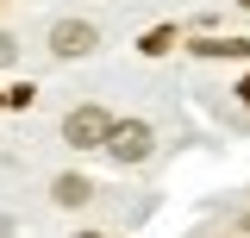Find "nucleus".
Instances as JSON below:
<instances>
[{"mask_svg": "<svg viewBox=\"0 0 250 238\" xmlns=\"http://www.w3.org/2000/svg\"><path fill=\"white\" fill-rule=\"evenodd\" d=\"M238 100H250V75H244V88H238Z\"/></svg>", "mask_w": 250, "mask_h": 238, "instance_id": "obj_8", "label": "nucleus"}, {"mask_svg": "<svg viewBox=\"0 0 250 238\" xmlns=\"http://www.w3.org/2000/svg\"><path fill=\"white\" fill-rule=\"evenodd\" d=\"M238 6H250V0H238Z\"/></svg>", "mask_w": 250, "mask_h": 238, "instance_id": "obj_10", "label": "nucleus"}, {"mask_svg": "<svg viewBox=\"0 0 250 238\" xmlns=\"http://www.w3.org/2000/svg\"><path fill=\"white\" fill-rule=\"evenodd\" d=\"M194 50H200V57H250V44H244V38H225V44H219V38H200Z\"/></svg>", "mask_w": 250, "mask_h": 238, "instance_id": "obj_5", "label": "nucleus"}, {"mask_svg": "<svg viewBox=\"0 0 250 238\" xmlns=\"http://www.w3.org/2000/svg\"><path fill=\"white\" fill-rule=\"evenodd\" d=\"M50 194H57L62 207H82V201H94V188H88V176H57V188H50Z\"/></svg>", "mask_w": 250, "mask_h": 238, "instance_id": "obj_4", "label": "nucleus"}, {"mask_svg": "<svg viewBox=\"0 0 250 238\" xmlns=\"http://www.w3.org/2000/svg\"><path fill=\"white\" fill-rule=\"evenodd\" d=\"M106 157H119V163H144L150 157V125L144 119H113V132H106Z\"/></svg>", "mask_w": 250, "mask_h": 238, "instance_id": "obj_1", "label": "nucleus"}, {"mask_svg": "<svg viewBox=\"0 0 250 238\" xmlns=\"http://www.w3.org/2000/svg\"><path fill=\"white\" fill-rule=\"evenodd\" d=\"M75 238H100V232H75Z\"/></svg>", "mask_w": 250, "mask_h": 238, "instance_id": "obj_9", "label": "nucleus"}, {"mask_svg": "<svg viewBox=\"0 0 250 238\" xmlns=\"http://www.w3.org/2000/svg\"><path fill=\"white\" fill-rule=\"evenodd\" d=\"M6 63H13V38L0 31V69H6Z\"/></svg>", "mask_w": 250, "mask_h": 238, "instance_id": "obj_7", "label": "nucleus"}, {"mask_svg": "<svg viewBox=\"0 0 250 238\" xmlns=\"http://www.w3.org/2000/svg\"><path fill=\"white\" fill-rule=\"evenodd\" d=\"M175 44H182L175 25H156V31H144V44H138V50H144V57H163V50H175Z\"/></svg>", "mask_w": 250, "mask_h": 238, "instance_id": "obj_6", "label": "nucleus"}, {"mask_svg": "<svg viewBox=\"0 0 250 238\" xmlns=\"http://www.w3.org/2000/svg\"><path fill=\"white\" fill-rule=\"evenodd\" d=\"M94 44H100V38H94L88 19H57V25H50V50H57V57H88Z\"/></svg>", "mask_w": 250, "mask_h": 238, "instance_id": "obj_3", "label": "nucleus"}, {"mask_svg": "<svg viewBox=\"0 0 250 238\" xmlns=\"http://www.w3.org/2000/svg\"><path fill=\"white\" fill-rule=\"evenodd\" d=\"M106 132H113V119L100 113V107H75V113L62 119V138H69L75 150H100V144H106Z\"/></svg>", "mask_w": 250, "mask_h": 238, "instance_id": "obj_2", "label": "nucleus"}]
</instances>
